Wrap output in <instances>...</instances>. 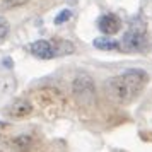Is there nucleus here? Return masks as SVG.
Masks as SVG:
<instances>
[{"instance_id": "obj_7", "label": "nucleus", "mask_w": 152, "mask_h": 152, "mask_svg": "<svg viewBox=\"0 0 152 152\" xmlns=\"http://www.w3.org/2000/svg\"><path fill=\"white\" fill-rule=\"evenodd\" d=\"M97 28L103 34L110 36V34H116L118 31L121 29V21L116 14H104L99 17L97 21Z\"/></svg>"}, {"instance_id": "obj_10", "label": "nucleus", "mask_w": 152, "mask_h": 152, "mask_svg": "<svg viewBox=\"0 0 152 152\" xmlns=\"http://www.w3.org/2000/svg\"><path fill=\"white\" fill-rule=\"evenodd\" d=\"M72 17V12H70L69 9H65V10H62L60 14L55 17V24H63V22H67Z\"/></svg>"}, {"instance_id": "obj_3", "label": "nucleus", "mask_w": 152, "mask_h": 152, "mask_svg": "<svg viewBox=\"0 0 152 152\" xmlns=\"http://www.w3.org/2000/svg\"><path fill=\"white\" fill-rule=\"evenodd\" d=\"M72 97L80 111H92L96 106V86L87 74H79L72 82Z\"/></svg>"}, {"instance_id": "obj_9", "label": "nucleus", "mask_w": 152, "mask_h": 152, "mask_svg": "<svg viewBox=\"0 0 152 152\" xmlns=\"http://www.w3.org/2000/svg\"><path fill=\"white\" fill-rule=\"evenodd\" d=\"M53 43V48H55L56 56H63V55H70L74 53V45L70 41H65V39H55Z\"/></svg>"}, {"instance_id": "obj_12", "label": "nucleus", "mask_w": 152, "mask_h": 152, "mask_svg": "<svg viewBox=\"0 0 152 152\" xmlns=\"http://www.w3.org/2000/svg\"><path fill=\"white\" fill-rule=\"evenodd\" d=\"M28 0H4V7L5 9H14V7H19L22 4H26Z\"/></svg>"}, {"instance_id": "obj_1", "label": "nucleus", "mask_w": 152, "mask_h": 152, "mask_svg": "<svg viewBox=\"0 0 152 152\" xmlns=\"http://www.w3.org/2000/svg\"><path fill=\"white\" fill-rule=\"evenodd\" d=\"M147 82H149V74L145 70L130 69L120 75L108 79L104 84V89L113 103L126 106V104L133 103L144 92Z\"/></svg>"}, {"instance_id": "obj_6", "label": "nucleus", "mask_w": 152, "mask_h": 152, "mask_svg": "<svg viewBox=\"0 0 152 152\" xmlns=\"http://www.w3.org/2000/svg\"><path fill=\"white\" fill-rule=\"evenodd\" d=\"M29 51H31L34 56L41 58V60H51V58H56L53 43L46 41V39H38V41L31 43V45H29Z\"/></svg>"}, {"instance_id": "obj_11", "label": "nucleus", "mask_w": 152, "mask_h": 152, "mask_svg": "<svg viewBox=\"0 0 152 152\" xmlns=\"http://www.w3.org/2000/svg\"><path fill=\"white\" fill-rule=\"evenodd\" d=\"M9 33V22L4 19V17H0V43L5 39V36Z\"/></svg>"}, {"instance_id": "obj_4", "label": "nucleus", "mask_w": 152, "mask_h": 152, "mask_svg": "<svg viewBox=\"0 0 152 152\" xmlns=\"http://www.w3.org/2000/svg\"><path fill=\"white\" fill-rule=\"evenodd\" d=\"M120 46L123 51H144L149 46V36H147V26L145 22L137 17L130 22L128 31L123 34V39L120 43Z\"/></svg>"}, {"instance_id": "obj_2", "label": "nucleus", "mask_w": 152, "mask_h": 152, "mask_svg": "<svg viewBox=\"0 0 152 152\" xmlns=\"http://www.w3.org/2000/svg\"><path fill=\"white\" fill-rule=\"evenodd\" d=\"M33 103L39 110L43 116L48 120H55V118L62 116L65 108H67V99L62 94V91L46 86L33 92Z\"/></svg>"}, {"instance_id": "obj_5", "label": "nucleus", "mask_w": 152, "mask_h": 152, "mask_svg": "<svg viewBox=\"0 0 152 152\" xmlns=\"http://www.w3.org/2000/svg\"><path fill=\"white\" fill-rule=\"evenodd\" d=\"M33 111H34V104L31 103L29 99H26V97H17V99H14L10 103V106L7 108V113L12 118H26Z\"/></svg>"}, {"instance_id": "obj_8", "label": "nucleus", "mask_w": 152, "mask_h": 152, "mask_svg": "<svg viewBox=\"0 0 152 152\" xmlns=\"http://www.w3.org/2000/svg\"><path fill=\"white\" fill-rule=\"evenodd\" d=\"M94 46H96L97 50H104V51L121 50V46H120V41H115V39H111V38H106V36L96 38V39H94Z\"/></svg>"}]
</instances>
